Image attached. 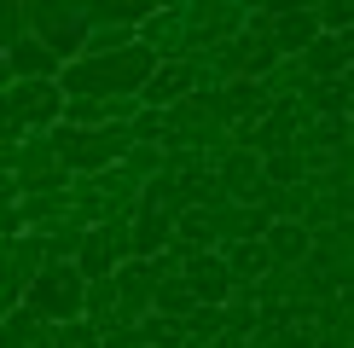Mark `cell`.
I'll list each match as a JSON object with an SVG mask.
<instances>
[{"instance_id": "cell-1", "label": "cell", "mask_w": 354, "mask_h": 348, "mask_svg": "<svg viewBox=\"0 0 354 348\" xmlns=\"http://www.w3.org/2000/svg\"><path fill=\"white\" fill-rule=\"evenodd\" d=\"M151 70H157V58L134 41V47L105 52V58H70L58 70V93L64 99H140Z\"/></svg>"}, {"instance_id": "cell-2", "label": "cell", "mask_w": 354, "mask_h": 348, "mask_svg": "<svg viewBox=\"0 0 354 348\" xmlns=\"http://www.w3.org/2000/svg\"><path fill=\"white\" fill-rule=\"evenodd\" d=\"M53 134V151H58V168L76 174V180H87V174H105L128 157V145H134V134H128V122H111V128H47Z\"/></svg>"}, {"instance_id": "cell-3", "label": "cell", "mask_w": 354, "mask_h": 348, "mask_svg": "<svg viewBox=\"0 0 354 348\" xmlns=\"http://www.w3.org/2000/svg\"><path fill=\"white\" fill-rule=\"evenodd\" d=\"M82 290L87 279L76 273V261H41V273L24 290V308L41 325H70V319H82Z\"/></svg>"}, {"instance_id": "cell-4", "label": "cell", "mask_w": 354, "mask_h": 348, "mask_svg": "<svg viewBox=\"0 0 354 348\" xmlns=\"http://www.w3.org/2000/svg\"><path fill=\"white\" fill-rule=\"evenodd\" d=\"M24 23H29V35L58 58V70H64L70 58H82L87 12L76 6V0H29V6H24Z\"/></svg>"}, {"instance_id": "cell-5", "label": "cell", "mask_w": 354, "mask_h": 348, "mask_svg": "<svg viewBox=\"0 0 354 348\" xmlns=\"http://www.w3.org/2000/svg\"><path fill=\"white\" fill-rule=\"evenodd\" d=\"M250 6H227V0H198V6H180V29H186V58H203L215 47H227L244 29Z\"/></svg>"}, {"instance_id": "cell-6", "label": "cell", "mask_w": 354, "mask_h": 348, "mask_svg": "<svg viewBox=\"0 0 354 348\" xmlns=\"http://www.w3.org/2000/svg\"><path fill=\"white\" fill-rule=\"evenodd\" d=\"M41 261H47V250H41L35 232H18V238L0 244V319L12 308H24V290L41 273Z\"/></svg>"}, {"instance_id": "cell-7", "label": "cell", "mask_w": 354, "mask_h": 348, "mask_svg": "<svg viewBox=\"0 0 354 348\" xmlns=\"http://www.w3.org/2000/svg\"><path fill=\"white\" fill-rule=\"evenodd\" d=\"M122 261H128V221H105V226L82 232V250H76V273L82 279H111Z\"/></svg>"}, {"instance_id": "cell-8", "label": "cell", "mask_w": 354, "mask_h": 348, "mask_svg": "<svg viewBox=\"0 0 354 348\" xmlns=\"http://www.w3.org/2000/svg\"><path fill=\"white\" fill-rule=\"evenodd\" d=\"M111 284H116V319H111V325H140V319L151 313V290H157L151 261H134V255H128L122 267L111 273Z\"/></svg>"}, {"instance_id": "cell-9", "label": "cell", "mask_w": 354, "mask_h": 348, "mask_svg": "<svg viewBox=\"0 0 354 348\" xmlns=\"http://www.w3.org/2000/svg\"><path fill=\"white\" fill-rule=\"evenodd\" d=\"M180 279H186V290H192V302H198V308H227L232 273H227V261H221L215 250H192L186 267H180Z\"/></svg>"}, {"instance_id": "cell-10", "label": "cell", "mask_w": 354, "mask_h": 348, "mask_svg": "<svg viewBox=\"0 0 354 348\" xmlns=\"http://www.w3.org/2000/svg\"><path fill=\"white\" fill-rule=\"evenodd\" d=\"M12 110L24 116L29 134H47V128H58V110H64V93H58V81H12L6 87Z\"/></svg>"}, {"instance_id": "cell-11", "label": "cell", "mask_w": 354, "mask_h": 348, "mask_svg": "<svg viewBox=\"0 0 354 348\" xmlns=\"http://www.w3.org/2000/svg\"><path fill=\"white\" fill-rule=\"evenodd\" d=\"M215 186H221V197L227 203H261V157L256 151H244V145H232L227 157L215 163Z\"/></svg>"}, {"instance_id": "cell-12", "label": "cell", "mask_w": 354, "mask_h": 348, "mask_svg": "<svg viewBox=\"0 0 354 348\" xmlns=\"http://www.w3.org/2000/svg\"><path fill=\"white\" fill-rule=\"evenodd\" d=\"M314 35H319L314 6H273L268 41H273V52H279V58H302L308 47H314Z\"/></svg>"}, {"instance_id": "cell-13", "label": "cell", "mask_w": 354, "mask_h": 348, "mask_svg": "<svg viewBox=\"0 0 354 348\" xmlns=\"http://www.w3.org/2000/svg\"><path fill=\"white\" fill-rule=\"evenodd\" d=\"M140 47L157 58V64H180L186 58V29H180V6H157L151 18L140 23Z\"/></svg>"}, {"instance_id": "cell-14", "label": "cell", "mask_w": 354, "mask_h": 348, "mask_svg": "<svg viewBox=\"0 0 354 348\" xmlns=\"http://www.w3.org/2000/svg\"><path fill=\"white\" fill-rule=\"evenodd\" d=\"M169 244H174V215L140 203V209L128 215V255H134V261H151V255H163Z\"/></svg>"}, {"instance_id": "cell-15", "label": "cell", "mask_w": 354, "mask_h": 348, "mask_svg": "<svg viewBox=\"0 0 354 348\" xmlns=\"http://www.w3.org/2000/svg\"><path fill=\"white\" fill-rule=\"evenodd\" d=\"M261 250H268L273 267H308V255H314V232H308L302 221H273L268 232H261Z\"/></svg>"}, {"instance_id": "cell-16", "label": "cell", "mask_w": 354, "mask_h": 348, "mask_svg": "<svg viewBox=\"0 0 354 348\" xmlns=\"http://www.w3.org/2000/svg\"><path fill=\"white\" fill-rule=\"evenodd\" d=\"M186 93H192V70L186 64H157L151 76H145V87H140V110H169V105H180Z\"/></svg>"}, {"instance_id": "cell-17", "label": "cell", "mask_w": 354, "mask_h": 348, "mask_svg": "<svg viewBox=\"0 0 354 348\" xmlns=\"http://www.w3.org/2000/svg\"><path fill=\"white\" fill-rule=\"evenodd\" d=\"M0 58H6V76L12 81H58V58L41 47L35 35H24L18 47H6Z\"/></svg>"}, {"instance_id": "cell-18", "label": "cell", "mask_w": 354, "mask_h": 348, "mask_svg": "<svg viewBox=\"0 0 354 348\" xmlns=\"http://www.w3.org/2000/svg\"><path fill=\"white\" fill-rule=\"evenodd\" d=\"M215 255L227 261V273H232V290H250V284L261 279V273L273 267V261H268V250H261L256 238H250V244H221Z\"/></svg>"}, {"instance_id": "cell-19", "label": "cell", "mask_w": 354, "mask_h": 348, "mask_svg": "<svg viewBox=\"0 0 354 348\" xmlns=\"http://www.w3.org/2000/svg\"><path fill=\"white\" fill-rule=\"evenodd\" d=\"M297 64H302L308 81H337L348 70V52H343V41H337V35H314V47H308Z\"/></svg>"}, {"instance_id": "cell-20", "label": "cell", "mask_w": 354, "mask_h": 348, "mask_svg": "<svg viewBox=\"0 0 354 348\" xmlns=\"http://www.w3.org/2000/svg\"><path fill=\"white\" fill-rule=\"evenodd\" d=\"M47 168H58L53 134H24L12 145V180H29V174H47Z\"/></svg>"}, {"instance_id": "cell-21", "label": "cell", "mask_w": 354, "mask_h": 348, "mask_svg": "<svg viewBox=\"0 0 354 348\" xmlns=\"http://www.w3.org/2000/svg\"><path fill=\"white\" fill-rule=\"evenodd\" d=\"M82 221L76 215H64V221H53V226H41L35 238H41V250H47V261H76V250H82Z\"/></svg>"}, {"instance_id": "cell-22", "label": "cell", "mask_w": 354, "mask_h": 348, "mask_svg": "<svg viewBox=\"0 0 354 348\" xmlns=\"http://www.w3.org/2000/svg\"><path fill=\"white\" fill-rule=\"evenodd\" d=\"M134 35H140V29H128V23H87L82 58H105V52H122V47H134Z\"/></svg>"}, {"instance_id": "cell-23", "label": "cell", "mask_w": 354, "mask_h": 348, "mask_svg": "<svg viewBox=\"0 0 354 348\" xmlns=\"http://www.w3.org/2000/svg\"><path fill=\"white\" fill-rule=\"evenodd\" d=\"M163 163H169L163 145H128V157H122L116 168H122L134 186H145V180H157V174H163Z\"/></svg>"}, {"instance_id": "cell-24", "label": "cell", "mask_w": 354, "mask_h": 348, "mask_svg": "<svg viewBox=\"0 0 354 348\" xmlns=\"http://www.w3.org/2000/svg\"><path fill=\"white\" fill-rule=\"evenodd\" d=\"M198 302H192V290H186V279H157V290H151V313H163V319H186Z\"/></svg>"}, {"instance_id": "cell-25", "label": "cell", "mask_w": 354, "mask_h": 348, "mask_svg": "<svg viewBox=\"0 0 354 348\" xmlns=\"http://www.w3.org/2000/svg\"><path fill=\"white\" fill-rule=\"evenodd\" d=\"M140 337H145V348H186V319L145 313V319H140Z\"/></svg>"}, {"instance_id": "cell-26", "label": "cell", "mask_w": 354, "mask_h": 348, "mask_svg": "<svg viewBox=\"0 0 354 348\" xmlns=\"http://www.w3.org/2000/svg\"><path fill=\"white\" fill-rule=\"evenodd\" d=\"M221 331H227V308H192V313H186V342H203V348H209Z\"/></svg>"}, {"instance_id": "cell-27", "label": "cell", "mask_w": 354, "mask_h": 348, "mask_svg": "<svg viewBox=\"0 0 354 348\" xmlns=\"http://www.w3.org/2000/svg\"><path fill=\"white\" fill-rule=\"evenodd\" d=\"M53 348H99V331L87 325V319H70V325H47Z\"/></svg>"}, {"instance_id": "cell-28", "label": "cell", "mask_w": 354, "mask_h": 348, "mask_svg": "<svg viewBox=\"0 0 354 348\" xmlns=\"http://www.w3.org/2000/svg\"><path fill=\"white\" fill-rule=\"evenodd\" d=\"M70 186H76V174L47 168V174H29V180H18V197H47V192H70Z\"/></svg>"}, {"instance_id": "cell-29", "label": "cell", "mask_w": 354, "mask_h": 348, "mask_svg": "<svg viewBox=\"0 0 354 348\" xmlns=\"http://www.w3.org/2000/svg\"><path fill=\"white\" fill-rule=\"evenodd\" d=\"M319 35H348L354 29V0H337V6H314Z\"/></svg>"}, {"instance_id": "cell-30", "label": "cell", "mask_w": 354, "mask_h": 348, "mask_svg": "<svg viewBox=\"0 0 354 348\" xmlns=\"http://www.w3.org/2000/svg\"><path fill=\"white\" fill-rule=\"evenodd\" d=\"M24 35H29L24 6H18V0H0V52H6V47H18Z\"/></svg>"}, {"instance_id": "cell-31", "label": "cell", "mask_w": 354, "mask_h": 348, "mask_svg": "<svg viewBox=\"0 0 354 348\" xmlns=\"http://www.w3.org/2000/svg\"><path fill=\"white\" fill-rule=\"evenodd\" d=\"M99 348H145V337H140V325H105Z\"/></svg>"}, {"instance_id": "cell-32", "label": "cell", "mask_w": 354, "mask_h": 348, "mask_svg": "<svg viewBox=\"0 0 354 348\" xmlns=\"http://www.w3.org/2000/svg\"><path fill=\"white\" fill-rule=\"evenodd\" d=\"M12 203H18V180H12V174H0V209H12Z\"/></svg>"}, {"instance_id": "cell-33", "label": "cell", "mask_w": 354, "mask_h": 348, "mask_svg": "<svg viewBox=\"0 0 354 348\" xmlns=\"http://www.w3.org/2000/svg\"><path fill=\"white\" fill-rule=\"evenodd\" d=\"M6 87H12V76H6V58H0V93H6Z\"/></svg>"}]
</instances>
